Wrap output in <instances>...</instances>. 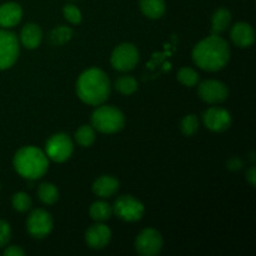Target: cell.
<instances>
[{"mask_svg": "<svg viewBox=\"0 0 256 256\" xmlns=\"http://www.w3.org/2000/svg\"><path fill=\"white\" fill-rule=\"evenodd\" d=\"M230 59V49L226 40L212 34L198 42L192 50L195 64L206 72H218L226 66Z\"/></svg>", "mask_w": 256, "mask_h": 256, "instance_id": "obj_1", "label": "cell"}, {"mask_svg": "<svg viewBox=\"0 0 256 256\" xmlns=\"http://www.w3.org/2000/svg\"><path fill=\"white\" fill-rule=\"evenodd\" d=\"M76 94L85 104H102L110 95L109 78L98 68L85 70L76 82Z\"/></svg>", "mask_w": 256, "mask_h": 256, "instance_id": "obj_2", "label": "cell"}, {"mask_svg": "<svg viewBox=\"0 0 256 256\" xmlns=\"http://www.w3.org/2000/svg\"><path fill=\"white\" fill-rule=\"evenodd\" d=\"M49 160L46 154L36 146H24L14 156V168L22 178L36 180L48 172Z\"/></svg>", "mask_w": 256, "mask_h": 256, "instance_id": "obj_3", "label": "cell"}, {"mask_svg": "<svg viewBox=\"0 0 256 256\" xmlns=\"http://www.w3.org/2000/svg\"><path fill=\"white\" fill-rule=\"evenodd\" d=\"M92 124L98 132L114 134L120 132L125 125V118L119 109L114 106H100L92 112Z\"/></svg>", "mask_w": 256, "mask_h": 256, "instance_id": "obj_4", "label": "cell"}, {"mask_svg": "<svg viewBox=\"0 0 256 256\" xmlns=\"http://www.w3.org/2000/svg\"><path fill=\"white\" fill-rule=\"evenodd\" d=\"M144 205L132 195H122L118 198L112 206V212L124 222H139L144 215Z\"/></svg>", "mask_w": 256, "mask_h": 256, "instance_id": "obj_5", "label": "cell"}, {"mask_svg": "<svg viewBox=\"0 0 256 256\" xmlns=\"http://www.w3.org/2000/svg\"><path fill=\"white\" fill-rule=\"evenodd\" d=\"M72 142L69 135L64 132L54 134L45 145V154L55 162H62L69 159L72 154Z\"/></svg>", "mask_w": 256, "mask_h": 256, "instance_id": "obj_6", "label": "cell"}, {"mask_svg": "<svg viewBox=\"0 0 256 256\" xmlns=\"http://www.w3.org/2000/svg\"><path fill=\"white\" fill-rule=\"evenodd\" d=\"M112 68L119 72H129L132 70L139 62V52L136 46L130 42H124L116 46L110 58Z\"/></svg>", "mask_w": 256, "mask_h": 256, "instance_id": "obj_7", "label": "cell"}, {"mask_svg": "<svg viewBox=\"0 0 256 256\" xmlns=\"http://www.w3.org/2000/svg\"><path fill=\"white\" fill-rule=\"evenodd\" d=\"M19 56V40L8 30H0V70L9 69Z\"/></svg>", "mask_w": 256, "mask_h": 256, "instance_id": "obj_8", "label": "cell"}, {"mask_svg": "<svg viewBox=\"0 0 256 256\" xmlns=\"http://www.w3.org/2000/svg\"><path fill=\"white\" fill-rule=\"evenodd\" d=\"M52 218L46 210L36 209L29 215L26 220V229L34 239H44L52 232Z\"/></svg>", "mask_w": 256, "mask_h": 256, "instance_id": "obj_9", "label": "cell"}, {"mask_svg": "<svg viewBox=\"0 0 256 256\" xmlns=\"http://www.w3.org/2000/svg\"><path fill=\"white\" fill-rule=\"evenodd\" d=\"M135 249L142 256L158 255L162 249V236L152 228L144 229L135 240Z\"/></svg>", "mask_w": 256, "mask_h": 256, "instance_id": "obj_10", "label": "cell"}, {"mask_svg": "<svg viewBox=\"0 0 256 256\" xmlns=\"http://www.w3.org/2000/svg\"><path fill=\"white\" fill-rule=\"evenodd\" d=\"M198 92H199L200 99L209 104L222 102L229 96L228 86L219 80H205L199 85Z\"/></svg>", "mask_w": 256, "mask_h": 256, "instance_id": "obj_11", "label": "cell"}, {"mask_svg": "<svg viewBox=\"0 0 256 256\" xmlns=\"http://www.w3.org/2000/svg\"><path fill=\"white\" fill-rule=\"evenodd\" d=\"M205 126L215 132H222L232 126V115L222 108H210L202 114Z\"/></svg>", "mask_w": 256, "mask_h": 256, "instance_id": "obj_12", "label": "cell"}, {"mask_svg": "<svg viewBox=\"0 0 256 256\" xmlns=\"http://www.w3.org/2000/svg\"><path fill=\"white\" fill-rule=\"evenodd\" d=\"M110 240H112V232L104 224L92 225L85 232V242L92 249H104L109 245Z\"/></svg>", "mask_w": 256, "mask_h": 256, "instance_id": "obj_13", "label": "cell"}, {"mask_svg": "<svg viewBox=\"0 0 256 256\" xmlns=\"http://www.w3.org/2000/svg\"><path fill=\"white\" fill-rule=\"evenodd\" d=\"M230 36H232V42L239 48H249L255 42L254 29L252 25L244 22H236L232 26Z\"/></svg>", "mask_w": 256, "mask_h": 256, "instance_id": "obj_14", "label": "cell"}, {"mask_svg": "<svg viewBox=\"0 0 256 256\" xmlns=\"http://www.w3.org/2000/svg\"><path fill=\"white\" fill-rule=\"evenodd\" d=\"M22 16V9L18 2H5L0 5V25L12 28L19 24Z\"/></svg>", "mask_w": 256, "mask_h": 256, "instance_id": "obj_15", "label": "cell"}, {"mask_svg": "<svg viewBox=\"0 0 256 256\" xmlns=\"http://www.w3.org/2000/svg\"><path fill=\"white\" fill-rule=\"evenodd\" d=\"M119 190V182L110 175L98 178L92 184V192L100 198H110Z\"/></svg>", "mask_w": 256, "mask_h": 256, "instance_id": "obj_16", "label": "cell"}, {"mask_svg": "<svg viewBox=\"0 0 256 256\" xmlns=\"http://www.w3.org/2000/svg\"><path fill=\"white\" fill-rule=\"evenodd\" d=\"M42 39V32L36 24H26L20 32V40L28 49H35L40 45Z\"/></svg>", "mask_w": 256, "mask_h": 256, "instance_id": "obj_17", "label": "cell"}, {"mask_svg": "<svg viewBox=\"0 0 256 256\" xmlns=\"http://www.w3.org/2000/svg\"><path fill=\"white\" fill-rule=\"evenodd\" d=\"M232 22V12L225 8H219L215 10L212 18V34L218 35L225 32Z\"/></svg>", "mask_w": 256, "mask_h": 256, "instance_id": "obj_18", "label": "cell"}, {"mask_svg": "<svg viewBox=\"0 0 256 256\" xmlns=\"http://www.w3.org/2000/svg\"><path fill=\"white\" fill-rule=\"evenodd\" d=\"M140 9L145 16L159 19L164 15L166 5L164 0H140Z\"/></svg>", "mask_w": 256, "mask_h": 256, "instance_id": "obj_19", "label": "cell"}, {"mask_svg": "<svg viewBox=\"0 0 256 256\" xmlns=\"http://www.w3.org/2000/svg\"><path fill=\"white\" fill-rule=\"evenodd\" d=\"M38 195H39V199L44 204L48 205L55 204L58 202V199H59L58 188L54 184H50V182H42V184H40L39 189H38Z\"/></svg>", "mask_w": 256, "mask_h": 256, "instance_id": "obj_20", "label": "cell"}, {"mask_svg": "<svg viewBox=\"0 0 256 256\" xmlns=\"http://www.w3.org/2000/svg\"><path fill=\"white\" fill-rule=\"evenodd\" d=\"M90 216L96 222H105L109 219L112 214V208L106 202H95L90 206Z\"/></svg>", "mask_w": 256, "mask_h": 256, "instance_id": "obj_21", "label": "cell"}, {"mask_svg": "<svg viewBox=\"0 0 256 256\" xmlns=\"http://www.w3.org/2000/svg\"><path fill=\"white\" fill-rule=\"evenodd\" d=\"M72 30L70 28L65 26V25H60V26L55 28L52 30L49 35V40L52 45L59 46V45H64L72 39Z\"/></svg>", "mask_w": 256, "mask_h": 256, "instance_id": "obj_22", "label": "cell"}, {"mask_svg": "<svg viewBox=\"0 0 256 256\" xmlns=\"http://www.w3.org/2000/svg\"><path fill=\"white\" fill-rule=\"evenodd\" d=\"M115 89L124 95H132L138 90V82L132 76H120L115 80Z\"/></svg>", "mask_w": 256, "mask_h": 256, "instance_id": "obj_23", "label": "cell"}, {"mask_svg": "<svg viewBox=\"0 0 256 256\" xmlns=\"http://www.w3.org/2000/svg\"><path fill=\"white\" fill-rule=\"evenodd\" d=\"M75 139H76L78 144L82 146L88 148L94 142L95 140V132L94 128L89 126V125H82L75 132Z\"/></svg>", "mask_w": 256, "mask_h": 256, "instance_id": "obj_24", "label": "cell"}, {"mask_svg": "<svg viewBox=\"0 0 256 256\" xmlns=\"http://www.w3.org/2000/svg\"><path fill=\"white\" fill-rule=\"evenodd\" d=\"M178 79L185 86H195L199 82V74L192 68H182L178 72Z\"/></svg>", "mask_w": 256, "mask_h": 256, "instance_id": "obj_25", "label": "cell"}, {"mask_svg": "<svg viewBox=\"0 0 256 256\" xmlns=\"http://www.w3.org/2000/svg\"><path fill=\"white\" fill-rule=\"evenodd\" d=\"M182 134L186 135V136H192L199 129V120L195 115H186L184 119L182 120Z\"/></svg>", "mask_w": 256, "mask_h": 256, "instance_id": "obj_26", "label": "cell"}, {"mask_svg": "<svg viewBox=\"0 0 256 256\" xmlns=\"http://www.w3.org/2000/svg\"><path fill=\"white\" fill-rule=\"evenodd\" d=\"M12 208L20 212H26V210H29L30 206H32V199H30L25 192H16V194L12 196Z\"/></svg>", "mask_w": 256, "mask_h": 256, "instance_id": "obj_27", "label": "cell"}, {"mask_svg": "<svg viewBox=\"0 0 256 256\" xmlns=\"http://www.w3.org/2000/svg\"><path fill=\"white\" fill-rule=\"evenodd\" d=\"M62 12H64L65 19L72 22V24H80L82 22V15L75 5L66 4L64 6V9H62Z\"/></svg>", "mask_w": 256, "mask_h": 256, "instance_id": "obj_28", "label": "cell"}, {"mask_svg": "<svg viewBox=\"0 0 256 256\" xmlns=\"http://www.w3.org/2000/svg\"><path fill=\"white\" fill-rule=\"evenodd\" d=\"M12 238V229H10L9 222L5 220H0V248L6 246L8 242Z\"/></svg>", "mask_w": 256, "mask_h": 256, "instance_id": "obj_29", "label": "cell"}, {"mask_svg": "<svg viewBox=\"0 0 256 256\" xmlns=\"http://www.w3.org/2000/svg\"><path fill=\"white\" fill-rule=\"evenodd\" d=\"M242 162L240 158H232V159L228 162V169L232 170V172H238V170H240L242 168Z\"/></svg>", "mask_w": 256, "mask_h": 256, "instance_id": "obj_30", "label": "cell"}, {"mask_svg": "<svg viewBox=\"0 0 256 256\" xmlns=\"http://www.w3.org/2000/svg\"><path fill=\"white\" fill-rule=\"evenodd\" d=\"M24 254V250L20 246H9L4 250L5 256H22Z\"/></svg>", "mask_w": 256, "mask_h": 256, "instance_id": "obj_31", "label": "cell"}, {"mask_svg": "<svg viewBox=\"0 0 256 256\" xmlns=\"http://www.w3.org/2000/svg\"><path fill=\"white\" fill-rule=\"evenodd\" d=\"M246 180L250 182V185H252V186H255V184H256V169H255V166L250 168V169L248 170Z\"/></svg>", "mask_w": 256, "mask_h": 256, "instance_id": "obj_32", "label": "cell"}]
</instances>
